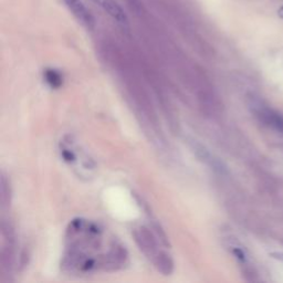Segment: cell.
<instances>
[{"label": "cell", "mask_w": 283, "mask_h": 283, "mask_svg": "<svg viewBox=\"0 0 283 283\" xmlns=\"http://www.w3.org/2000/svg\"><path fill=\"white\" fill-rule=\"evenodd\" d=\"M74 1H76V0H65V2H66V4L68 6V4H71V3H73Z\"/></svg>", "instance_id": "obj_7"}, {"label": "cell", "mask_w": 283, "mask_h": 283, "mask_svg": "<svg viewBox=\"0 0 283 283\" xmlns=\"http://www.w3.org/2000/svg\"><path fill=\"white\" fill-rule=\"evenodd\" d=\"M45 80L52 88H59L62 83V77L57 71L47 70L45 71Z\"/></svg>", "instance_id": "obj_4"}, {"label": "cell", "mask_w": 283, "mask_h": 283, "mask_svg": "<svg viewBox=\"0 0 283 283\" xmlns=\"http://www.w3.org/2000/svg\"><path fill=\"white\" fill-rule=\"evenodd\" d=\"M194 150H195V153L197 154V156L200 159H203V161H205L207 164L209 163L213 168H216V170H217V168H218V170H220V168H219V167H220V166H219V163L216 161V159L212 158L211 153H209L208 150L204 147V146L196 144V145H194Z\"/></svg>", "instance_id": "obj_3"}, {"label": "cell", "mask_w": 283, "mask_h": 283, "mask_svg": "<svg viewBox=\"0 0 283 283\" xmlns=\"http://www.w3.org/2000/svg\"><path fill=\"white\" fill-rule=\"evenodd\" d=\"M234 254L236 255L237 258H238L239 260H241V261H246V254L245 252L241 249L239 248H235L234 249Z\"/></svg>", "instance_id": "obj_5"}, {"label": "cell", "mask_w": 283, "mask_h": 283, "mask_svg": "<svg viewBox=\"0 0 283 283\" xmlns=\"http://www.w3.org/2000/svg\"><path fill=\"white\" fill-rule=\"evenodd\" d=\"M251 106H252L255 115L263 123H266L267 125L283 133V116L281 114L262 106V103H260V101H257V100H253L252 103H251Z\"/></svg>", "instance_id": "obj_1"}, {"label": "cell", "mask_w": 283, "mask_h": 283, "mask_svg": "<svg viewBox=\"0 0 283 283\" xmlns=\"http://www.w3.org/2000/svg\"><path fill=\"white\" fill-rule=\"evenodd\" d=\"M94 3L101 7L123 30H129L130 22L125 11L115 0H92Z\"/></svg>", "instance_id": "obj_2"}, {"label": "cell", "mask_w": 283, "mask_h": 283, "mask_svg": "<svg viewBox=\"0 0 283 283\" xmlns=\"http://www.w3.org/2000/svg\"><path fill=\"white\" fill-rule=\"evenodd\" d=\"M127 1H130V2H133V3H134V2L138 1V0H127Z\"/></svg>", "instance_id": "obj_8"}, {"label": "cell", "mask_w": 283, "mask_h": 283, "mask_svg": "<svg viewBox=\"0 0 283 283\" xmlns=\"http://www.w3.org/2000/svg\"><path fill=\"white\" fill-rule=\"evenodd\" d=\"M278 15H279L281 19H283V6L279 9V11H278Z\"/></svg>", "instance_id": "obj_6"}]
</instances>
